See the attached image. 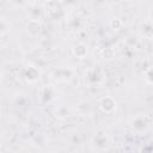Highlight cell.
Wrapping results in <instances>:
<instances>
[{"mask_svg":"<svg viewBox=\"0 0 153 153\" xmlns=\"http://www.w3.org/2000/svg\"><path fill=\"white\" fill-rule=\"evenodd\" d=\"M74 56H76L78 59H85L87 55V47L84 43H78L73 47L72 49Z\"/></svg>","mask_w":153,"mask_h":153,"instance_id":"cell-6","label":"cell"},{"mask_svg":"<svg viewBox=\"0 0 153 153\" xmlns=\"http://www.w3.org/2000/svg\"><path fill=\"white\" fill-rule=\"evenodd\" d=\"M53 2V6L50 4H47V14L50 17V18H59V13H62V6L59 1H51Z\"/></svg>","mask_w":153,"mask_h":153,"instance_id":"cell-5","label":"cell"},{"mask_svg":"<svg viewBox=\"0 0 153 153\" xmlns=\"http://www.w3.org/2000/svg\"><path fill=\"white\" fill-rule=\"evenodd\" d=\"M108 142H109V140H108V136L105 133H97L93 136V143L98 147H104L108 145Z\"/></svg>","mask_w":153,"mask_h":153,"instance_id":"cell-8","label":"cell"},{"mask_svg":"<svg viewBox=\"0 0 153 153\" xmlns=\"http://www.w3.org/2000/svg\"><path fill=\"white\" fill-rule=\"evenodd\" d=\"M12 2H14V4H23L24 2V0H11Z\"/></svg>","mask_w":153,"mask_h":153,"instance_id":"cell-14","label":"cell"},{"mask_svg":"<svg viewBox=\"0 0 153 153\" xmlns=\"http://www.w3.org/2000/svg\"><path fill=\"white\" fill-rule=\"evenodd\" d=\"M141 33L145 37H152L153 36V23L149 19L141 25Z\"/></svg>","mask_w":153,"mask_h":153,"instance_id":"cell-9","label":"cell"},{"mask_svg":"<svg viewBox=\"0 0 153 153\" xmlns=\"http://www.w3.org/2000/svg\"><path fill=\"white\" fill-rule=\"evenodd\" d=\"M149 126V117L145 114H139L135 117H133L131 122H130V127L134 131L141 133L143 130H146Z\"/></svg>","mask_w":153,"mask_h":153,"instance_id":"cell-1","label":"cell"},{"mask_svg":"<svg viewBox=\"0 0 153 153\" xmlns=\"http://www.w3.org/2000/svg\"><path fill=\"white\" fill-rule=\"evenodd\" d=\"M99 108L104 114H111L116 110V100L111 96H106L102 98L99 103Z\"/></svg>","mask_w":153,"mask_h":153,"instance_id":"cell-2","label":"cell"},{"mask_svg":"<svg viewBox=\"0 0 153 153\" xmlns=\"http://www.w3.org/2000/svg\"><path fill=\"white\" fill-rule=\"evenodd\" d=\"M41 98L43 99V102H49L51 98H53V92H51V88L50 87H44L42 90V96Z\"/></svg>","mask_w":153,"mask_h":153,"instance_id":"cell-10","label":"cell"},{"mask_svg":"<svg viewBox=\"0 0 153 153\" xmlns=\"http://www.w3.org/2000/svg\"><path fill=\"white\" fill-rule=\"evenodd\" d=\"M143 75H145V80H146L148 84L153 85V67H151V68L146 69Z\"/></svg>","mask_w":153,"mask_h":153,"instance_id":"cell-11","label":"cell"},{"mask_svg":"<svg viewBox=\"0 0 153 153\" xmlns=\"http://www.w3.org/2000/svg\"><path fill=\"white\" fill-rule=\"evenodd\" d=\"M39 75V72L33 66H29L24 69V78L29 81H35Z\"/></svg>","mask_w":153,"mask_h":153,"instance_id":"cell-7","label":"cell"},{"mask_svg":"<svg viewBox=\"0 0 153 153\" xmlns=\"http://www.w3.org/2000/svg\"><path fill=\"white\" fill-rule=\"evenodd\" d=\"M110 26H111L114 30H120V29L122 27V20L118 19V18H114V19H111V22H110Z\"/></svg>","mask_w":153,"mask_h":153,"instance_id":"cell-12","label":"cell"},{"mask_svg":"<svg viewBox=\"0 0 153 153\" xmlns=\"http://www.w3.org/2000/svg\"><path fill=\"white\" fill-rule=\"evenodd\" d=\"M25 29H26V32L32 36V37H36L41 33L42 31V24L39 22V19H30L26 25H25Z\"/></svg>","mask_w":153,"mask_h":153,"instance_id":"cell-3","label":"cell"},{"mask_svg":"<svg viewBox=\"0 0 153 153\" xmlns=\"http://www.w3.org/2000/svg\"><path fill=\"white\" fill-rule=\"evenodd\" d=\"M149 20L153 23V8L149 11Z\"/></svg>","mask_w":153,"mask_h":153,"instance_id":"cell-13","label":"cell"},{"mask_svg":"<svg viewBox=\"0 0 153 153\" xmlns=\"http://www.w3.org/2000/svg\"><path fill=\"white\" fill-rule=\"evenodd\" d=\"M103 79L99 69H90L87 73H85V81L90 82L91 85H97Z\"/></svg>","mask_w":153,"mask_h":153,"instance_id":"cell-4","label":"cell"}]
</instances>
